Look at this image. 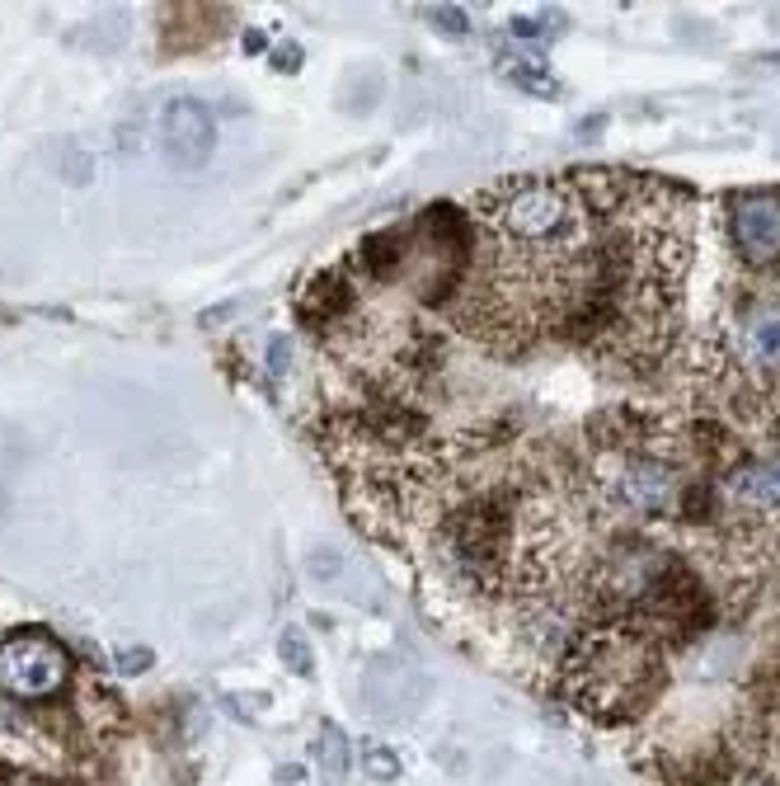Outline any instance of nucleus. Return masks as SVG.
Wrapping results in <instances>:
<instances>
[{"mask_svg":"<svg viewBox=\"0 0 780 786\" xmlns=\"http://www.w3.org/2000/svg\"><path fill=\"white\" fill-rule=\"evenodd\" d=\"M66 678H71V655L62 640H52L43 632H20L0 645V688L24 697V702L62 692Z\"/></svg>","mask_w":780,"mask_h":786,"instance_id":"20e7f679","label":"nucleus"},{"mask_svg":"<svg viewBox=\"0 0 780 786\" xmlns=\"http://www.w3.org/2000/svg\"><path fill=\"white\" fill-rule=\"evenodd\" d=\"M423 20H429L437 33H447V39H466L470 33V14L461 6H429L423 10Z\"/></svg>","mask_w":780,"mask_h":786,"instance_id":"9d476101","label":"nucleus"},{"mask_svg":"<svg viewBox=\"0 0 780 786\" xmlns=\"http://www.w3.org/2000/svg\"><path fill=\"white\" fill-rule=\"evenodd\" d=\"M499 76L503 80H512L518 90H527V95H541V99H564V85L545 72L541 62H527V57H503L499 62Z\"/></svg>","mask_w":780,"mask_h":786,"instance_id":"6e6552de","label":"nucleus"},{"mask_svg":"<svg viewBox=\"0 0 780 786\" xmlns=\"http://www.w3.org/2000/svg\"><path fill=\"white\" fill-rule=\"evenodd\" d=\"M212 147H217V118L203 99H170L161 109V151L174 170H203L212 161Z\"/></svg>","mask_w":780,"mask_h":786,"instance_id":"39448f33","label":"nucleus"},{"mask_svg":"<svg viewBox=\"0 0 780 786\" xmlns=\"http://www.w3.org/2000/svg\"><path fill=\"white\" fill-rule=\"evenodd\" d=\"M691 207L626 170L518 174L470 207L452 321L499 354L570 348L607 373L653 368L682 321Z\"/></svg>","mask_w":780,"mask_h":786,"instance_id":"f257e3e1","label":"nucleus"},{"mask_svg":"<svg viewBox=\"0 0 780 786\" xmlns=\"http://www.w3.org/2000/svg\"><path fill=\"white\" fill-rule=\"evenodd\" d=\"M245 52H263V39H259V33H245Z\"/></svg>","mask_w":780,"mask_h":786,"instance_id":"dca6fc26","label":"nucleus"},{"mask_svg":"<svg viewBox=\"0 0 780 786\" xmlns=\"http://www.w3.org/2000/svg\"><path fill=\"white\" fill-rule=\"evenodd\" d=\"M278 655H282V664H288L296 678H311V674H315V659H311V650H306V636H301L296 626H288V632H282Z\"/></svg>","mask_w":780,"mask_h":786,"instance_id":"1a4fd4ad","label":"nucleus"},{"mask_svg":"<svg viewBox=\"0 0 780 786\" xmlns=\"http://www.w3.org/2000/svg\"><path fill=\"white\" fill-rule=\"evenodd\" d=\"M353 767V749H348V735L339 725H321V735H315V777H321V786H344Z\"/></svg>","mask_w":780,"mask_h":786,"instance_id":"0eeeda50","label":"nucleus"},{"mask_svg":"<svg viewBox=\"0 0 780 786\" xmlns=\"http://www.w3.org/2000/svg\"><path fill=\"white\" fill-rule=\"evenodd\" d=\"M362 767H367L371 782H396L400 777V754H396V749H381L377 744V749H367V763Z\"/></svg>","mask_w":780,"mask_h":786,"instance_id":"9b49d317","label":"nucleus"},{"mask_svg":"<svg viewBox=\"0 0 780 786\" xmlns=\"http://www.w3.org/2000/svg\"><path fill=\"white\" fill-rule=\"evenodd\" d=\"M273 66H278V72H296V66H301V47L296 43H282V52H273Z\"/></svg>","mask_w":780,"mask_h":786,"instance_id":"2eb2a0df","label":"nucleus"},{"mask_svg":"<svg viewBox=\"0 0 780 786\" xmlns=\"http://www.w3.org/2000/svg\"><path fill=\"white\" fill-rule=\"evenodd\" d=\"M724 504L757 514H780V462H743L724 476Z\"/></svg>","mask_w":780,"mask_h":786,"instance_id":"423d86ee","label":"nucleus"},{"mask_svg":"<svg viewBox=\"0 0 780 786\" xmlns=\"http://www.w3.org/2000/svg\"><path fill=\"white\" fill-rule=\"evenodd\" d=\"M113 664H118V674H147L151 669V650H118Z\"/></svg>","mask_w":780,"mask_h":786,"instance_id":"ddd939ff","label":"nucleus"},{"mask_svg":"<svg viewBox=\"0 0 780 786\" xmlns=\"http://www.w3.org/2000/svg\"><path fill=\"white\" fill-rule=\"evenodd\" d=\"M729 217V246L743 269L761 278L780 273V189H752L724 203Z\"/></svg>","mask_w":780,"mask_h":786,"instance_id":"7ed1b4c3","label":"nucleus"},{"mask_svg":"<svg viewBox=\"0 0 780 786\" xmlns=\"http://www.w3.org/2000/svg\"><path fill=\"white\" fill-rule=\"evenodd\" d=\"M551 29H560V14H545V20H541V14H512V20H508L512 39H545Z\"/></svg>","mask_w":780,"mask_h":786,"instance_id":"f8f14e48","label":"nucleus"},{"mask_svg":"<svg viewBox=\"0 0 780 786\" xmlns=\"http://www.w3.org/2000/svg\"><path fill=\"white\" fill-rule=\"evenodd\" d=\"M659 683V645L620 622H593L564 655V692L593 721L620 725L644 711Z\"/></svg>","mask_w":780,"mask_h":786,"instance_id":"f03ea898","label":"nucleus"},{"mask_svg":"<svg viewBox=\"0 0 780 786\" xmlns=\"http://www.w3.org/2000/svg\"><path fill=\"white\" fill-rule=\"evenodd\" d=\"M288 358H292V344H288V340H273V344H269V373H273V377L288 373Z\"/></svg>","mask_w":780,"mask_h":786,"instance_id":"4468645a","label":"nucleus"}]
</instances>
